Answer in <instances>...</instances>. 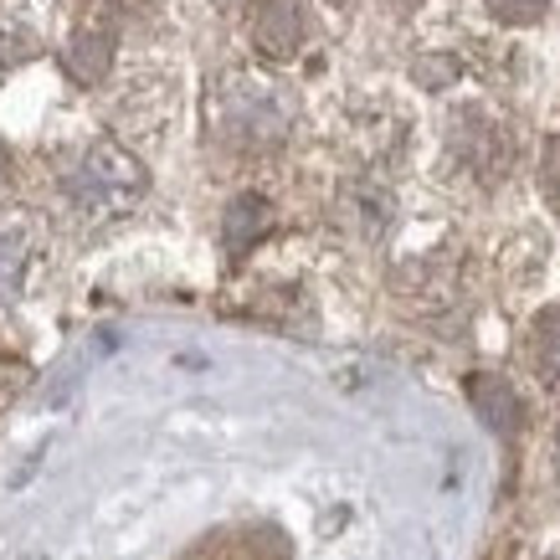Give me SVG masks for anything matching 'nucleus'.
<instances>
[{
  "label": "nucleus",
  "mask_w": 560,
  "mask_h": 560,
  "mask_svg": "<svg viewBox=\"0 0 560 560\" xmlns=\"http://www.w3.org/2000/svg\"><path fill=\"white\" fill-rule=\"evenodd\" d=\"M468 396H474V407L483 411V422H489L493 432H514V427H520V417H525L520 396H514L504 381H493V375H474Z\"/></svg>",
  "instance_id": "obj_1"
},
{
  "label": "nucleus",
  "mask_w": 560,
  "mask_h": 560,
  "mask_svg": "<svg viewBox=\"0 0 560 560\" xmlns=\"http://www.w3.org/2000/svg\"><path fill=\"white\" fill-rule=\"evenodd\" d=\"M529 360H535V371L545 381H560V304L545 308L535 329H529Z\"/></svg>",
  "instance_id": "obj_2"
},
{
  "label": "nucleus",
  "mask_w": 560,
  "mask_h": 560,
  "mask_svg": "<svg viewBox=\"0 0 560 560\" xmlns=\"http://www.w3.org/2000/svg\"><path fill=\"white\" fill-rule=\"evenodd\" d=\"M540 186H545V201L560 211V139H550L545 150V171H540Z\"/></svg>",
  "instance_id": "obj_3"
},
{
  "label": "nucleus",
  "mask_w": 560,
  "mask_h": 560,
  "mask_svg": "<svg viewBox=\"0 0 560 560\" xmlns=\"http://www.w3.org/2000/svg\"><path fill=\"white\" fill-rule=\"evenodd\" d=\"M556 560H560V556H556Z\"/></svg>",
  "instance_id": "obj_4"
}]
</instances>
